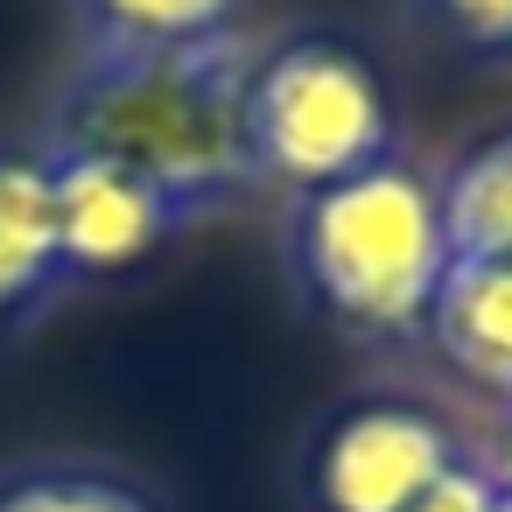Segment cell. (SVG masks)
<instances>
[{
	"mask_svg": "<svg viewBox=\"0 0 512 512\" xmlns=\"http://www.w3.org/2000/svg\"><path fill=\"white\" fill-rule=\"evenodd\" d=\"M393 155V113L379 71L330 36H295L260 50L246 78V162L253 183H288L295 197L330 190Z\"/></svg>",
	"mask_w": 512,
	"mask_h": 512,
	"instance_id": "obj_3",
	"label": "cell"
},
{
	"mask_svg": "<svg viewBox=\"0 0 512 512\" xmlns=\"http://www.w3.org/2000/svg\"><path fill=\"white\" fill-rule=\"evenodd\" d=\"M428 15L470 50H512V0H428Z\"/></svg>",
	"mask_w": 512,
	"mask_h": 512,
	"instance_id": "obj_11",
	"label": "cell"
},
{
	"mask_svg": "<svg viewBox=\"0 0 512 512\" xmlns=\"http://www.w3.org/2000/svg\"><path fill=\"white\" fill-rule=\"evenodd\" d=\"M239 0H78L92 43H197L232 29Z\"/></svg>",
	"mask_w": 512,
	"mask_h": 512,
	"instance_id": "obj_9",
	"label": "cell"
},
{
	"mask_svg": "<svg viewBox=\"0 0 512 512\" xmlns=\"http://www.w3.org/2000/svg\"><path fill=\"white\" fill-rule=\"evenodd\" d=\"M498 512H512V491H498Z\"/></svg>",
	"mask_w": 512,
	"mask_h": 512,
	"instance_id": "obj_14",
	"label": "cell"
},
{
	"mask_svg": "<svg viewBox=\"0 0 512 512\" xmlns=\"http://www.w3.org/2000/svg\"><path fill=\"white\" fill-rule=\"evenodd\" d=\"M0 512H155V505L134 484L106 477V470L36 463V470H8V477H0Z\"/></svg>",
	"mask_w": 512,
	"mask_h": 512,
	"instance_id": "obj_10",
	"label": "cell"
},
{
	"mask_svg": "<svg viewBox=\"0 0 512 512\" xmlns=\"http://www.w3.org/2000/svg\"><path fill=\"white\" fill-rule=\"evenodd\" d=\"M64 281L57 253V190L50 155L29 141H0V323L36 309Z\"/></svg>",
	"mask_w": 512,
	"mask_h": 512,
	"instance_id": "obj_6",
	"label": "cell"
},
{
	"mask_svg": "<svg viewBox=\"0 0 512 512\" xmlns=\"http://www.w3.org/2000/svg\"><path fill=\"white\" fill-rule=\"evenodd\" d=\"M260 50L239 29L197 43H92L64 78L36 148L99 155L169 204L204 218L253 183L246 162V78Z\"/></svg>",
	"mask_w": 512,
	"mask_h": 512,
	"instance_id": "obj_1",
	"label": "cell"
},
{
	"mask_svg": "<svg viewBox=\"0 0 512 512\" xmlns=\"http://www.w3.org/2000/svg\"><path fill=\"white\" fill-rule=\"evenodd\" d=\"M428 337L463 379L512 400V260H449Z\"/></svg>",
	"mask_w": 512,
	"mask_h": 512,
	"instance_id": "obj_7",
	"label": "cell"
},
{
	"mask_svg": "<svg viewBox=\"0 0 512 512\" xmlns=\"http://www.w3.org/2000/svg\"><path fill=\"white\" fill-rule=\"evenodd\" d=\"M484 470H491V484H498V491H512V421H505V435H498V456H491Z\"/></svg>",
	"mask_w": 512,
	"mask_h": 512,
	"instance_id": "obj_13",
	"label": "cell"
},
{
	"mask_svg": "<svg viewBox=\"0 0 512 512\" xmlns=\"http://www.w3.org/2000/svg\"><path fill=\"white\" fill-rule=\"evenodd\" d=\"M288 246H295L309 295L337 323L372 330V337L428 330V309L449 274L435 183L393 155L330 190L295 197Z\"/></svg>",
	"mask_w": 512,
	"mask_h": 512,
	"instance_id": "obj_2",
	"label": "cell"
},
{
	"mask_svg": "<svg viewBox=\"0 0 512 512\" xmlns=\"http://www.w3.org/2000/svg\"><path fill=\"white\" fill-rule=\"evenodd\" d=\"M50 155V190H57V253L64 274H113L148 260L162 239L190 225L183 204H169L155 183L99 162V155Z\"/></svg>",
	"mask_w": 512,
	"mask_h": 512,
	"instance_id": "obj_5",
	"label": "cell"
},
{
	"mask_svg": "<svg viewBox=\"0 0 512 512\" xmlns=\"http://www.w3.org/2000/svg\"><path fill=\"white\" fill-rule=\"evenodd\" d=\"M449 260H512V134L477 141L435 183Z\"/></svg>",
	"mask_w": 512,
	"mask_h": 512,
	"instance_id": "obj_8",
	"label": "cell"
},
{
	"mask_svg": "<svg viewBox=\"0 0 512 512\" xmlns=\"http://www.w3.org/2000/svg\"><path fill=\"white\" fill-rule=\"evenodd\" d=\"M407 512H498V484H491V470L484 463H456V470H442Z\"/></svg>",
	"mask_w": 512,
	"mask_h": 512,
	"instance_id": "obj_12",
	"label": "cell"
},
{
	"mask_svg": "<svg viewBox=\"0 0 512 512\" xmlns=\"http://www.w3.org/2000/svg\"><path fill=\"white\" fill-rule=\"evenodd\" d=\"M456 463H463V449L442 414H428L414 400H372V407H351L323 435L316 498H323V512H407Z\"/></svg>",
	"mask_w": 512,
	"mask_h": 512,
	"instance_id": "obj_4",
	"label": "cell"
}]
</instances>
